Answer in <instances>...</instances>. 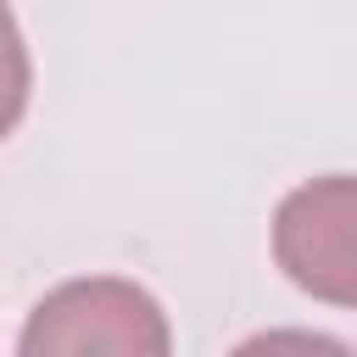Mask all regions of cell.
<instances>
[{
	"mask_svg": "<svg viewBox=\"0 0 357 357\" xmlns=\"http://www.w3.org/2000/svg\"><path fill=\"white\" fill-rule=\"evenodd\" d=\"M17 357H173V329L145 284L95 273L33 301Z\"/></svg>",
	"mask_w": 357,
	"mask_h": 357,
	"instance_id": "cell-1",
	"label": "cell"
},
{
	"mask_svg": "<svg viewBox=\"0 0 357 357\" xmlns=\"http://www.w3.org/2000/svg\"><path fill=\"white\" fill-rule=\"evenodd\" d=\"M279 273L329 307H357V173L296 184L273 212Z\"/></svg>",
	"mask_w": 357,
	"mask_h": 357,
	"instance_id": "cell-2",
	"label": "cell"
},
{
	"mask_svg": "<svg viewBox=\"0 0 357 357\" xmlns=\"http://www.w3.org/2000/svg\"><path fill=\"white\" fill-rule=\"evenodd\" d=\"M28 89H33L28 45H22V28H17L11 6H0V139L22 123V112H28Z\"/></svg>",
	"mask_w": 357,
	"mask_h": 357,
	"instance_id": "cell-3",
	"label": "cell"
},
{
	"mask_svg": "<svg viewBox=\"0 0 357 357\" xmlns=\"http://www.w3.org/2000/svg\"><path fill=\"white\" fill-rule=\"evenodd\" d=\"M229 357H357V351L318 329H262V335L240 340Z\"/></svg>",
	"mask_w": 357,
	"mask_h": 357,
	"instance_id": "cell-4",
	"label": "cell"
}]
</instances>
